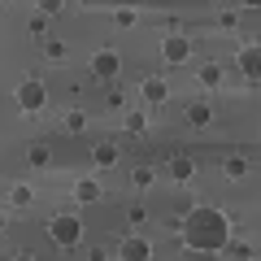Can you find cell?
<instances>
[{
	"instance_id": "1",
	"label": "cell",
	"mask_w": 261,
	"mask_h": 261,
	"mask_svg": "<svg viewBox=\"0 0 261 261\" xmlns=\"http://www.w3.org/2000/svg\"><path fill=\"white\" fill-rule=\"evenodd\" d=\"M183 248L196 252V257H214V252H222L226 244H231V218L222 214V209H192V214H183Z\"/></svg>"
},
{
	"instance_id": "2",
	"label": "cell",
	"mask_w": 261,
	"mask_h": 261,
	"mask_svg": "<svg viewBox=\"0 0 261 261\" xmlns=\"http://www.w3.org/2000/svg\"><path fill=\"white\" fill-rule=\"evenodd\" d=\"M48 240H53L57 248H74V244L83 240V222H79L74 214H57V218H48Z\"/></svg>"
},
{
	"instance_id": "3",
	"label": "cell",
	"mask_w": 261,
	"mask_h": 261,
	"mask_svg": "<svg viewBox=\"0 0 261 261\" xmlns=\"http://www.w3.org/2000/svg\"><path fill=\"white\" fill-rule=\"evenodd\" d=\"M13 100H18L22 113H39L48 105V87L39 83V79H22V83L13 87Z\"/></svg>"
},
{
	"instance_id": "4",
	"label": "cell",
	"mask_w": 261,
	"mask_h": 261,
	"mask_svg": "<svg viewBox=\"0 0 261 261\" xmlns=\"http://www.w3.org/2000/svg\"><path fill=\"white\" fill-rule=\"evenodd\" d=\"M87 70H92L96 79H118V74H122V53H113V48H100V53H92Z\"/></svg>"
},
{
	"instance_id": "5",
	"label": "cell",
	"mask_w": 261,
	"mask_h": 261,
	"mask_svg": "<svg viewBox=\"0 0 261 261\" xmlns=\"http://www.w3.org/2000/svg\"><path fill=\"white\" fill-rule=\"evenodd\" d=\"M235 65H240V74H244V79L261 83V44H244L240 53H235Z\"/></svg>"
},
{
	"instance_id": "6",
	"label": "cell",
	"mask_w": 261,
	"mask_h": 261,
	"mask_svg": "<svg viewBox=\"0 0 261 261\" xmlns=\"http://www.w3.org/2000/svg\"><path fill=\"white\" fill-rule=\"evenodd\" d=\"M161 57H166L170 65H183L187 57H192V39L178 35V31H174V35H166V39H161Z\"/></svg>"
},
{
	"instance_id": "7",
	"label": "cell",
	"mask_w": 261,
	"mask_h": 261,
	"mask_svg": "<svg viewBox=\"0 0 261 261\" xmlns=\"http://www.w3.org/2000/svg\"><path fill=\"white\" fill-rule=\"evenodd\" d=\"M148 257H152V244L144 235H126L118 244V261H148Z\"/></svg>"
},
{
	"instance_id": "8",
	"label": "cell",
	"mask_w": 261,
	"mask_h": 261,
	"mask_svg": "<svg viewBox=\"0 0 261 261\" xmlns=\"http://www.w3.org/2000/svg\"><path fill=\"white\" fill-rule=\"evenodd\" d=\"M166 170H170L174 183H192V178H196V157H192V152H174V157L166 161Z\"/></svg>"
},
{
	"instance_id": "9",
	"label": "cell",
	"mask_w": 261,
	"mask_h": 261,
	"mask_svg": "<svg viewBox=\"0 0 261 261\" xmlns=\"http://www.w3.org/2000/svg\"><path fill=\"white\" fill-rule=\"evenodd\" d=\"M187 122H192V126H209V122H214V109H209V100H187Z\"/></svg>"
},
{
	"instance_id": "10",
	"label": "cell",
	"mask_w": 261,
	"mask_h": 261,
	"mask_svg": "<svg viewBox=\"0 0 261 261\" xmlns=\"http://www.w3.org/2000/svg\"><path fill=\"white\" fill-rule=\"evenodd\" d=\"M74 196L83 200V205H96L105 192H100V183H96V178H79V183H74Z\"/></svg>"
},
{
	"instance_id": "11",
	"label": "cell",
	"mask_w": 261,
	"mask_h": 261,
	"mask_svg": "<svg viewBox=\"0 0 261 261\" xmlns=\"http://www.w3.org/2000/svg\"><path fill=\"white\" fill-rule=\"evenodd\" d=\"M166 96H170V83H166V79H144V100H148V105H161Z\"/></svg>"
},
{
	"instance_id": "12",
	"label": "cell",
	"mask_w": 261,
	"mask_h": 261,
	"mask_svg": "<svg viewBox=\"0 0 261 261\" xmlns=\"http://www.w3.org/2000/svg\"><path fill=\"white\" fill-rule=\"evenodd\" d=\"M92 161L100 170H109V166H118V148H113V144H96V152H92Z\"/></svg>"
},
{
	"instance_id": "13",
	"label": "cell",
	"mask_w": 261,
	"mask_h": 261,
	"mask_svg": "<svg viewBox=\"0 0 261 261\" xmlns=\"http://www.w3.org/2000/svg\"><path fill=\"white\" fill-rule=\"evenodd\" d=\"M196 79H200V87H222V65H214V61L200 65V74H196Z\"/></svg>"
},
{
	"instance_id": "14",
	"label": "cell",
	"mask_w": 261,
	"mask_h": 261,
	"mask_svg": "<svg viewBox=\"0 0 261 261\" xmlns=\"http://www.w3.org/2000/svg\"><path fill=\"white\" fill-rule=\"evenodd\" d=\"M222 174L226 178H244V174H248V161H244V157H222Z\"/></svg>"
},
{
	"instance_id": "15",
	"label": "cell",
	"mask_w": 261,
	"mask_h": 261,
	"mask_svg": "<svg viewBox=\"0 0 261 261\" xmlns=\"http://www.w3.org/2000/svg\"><path fill=\"white\" fill-rule=\"evenodd\" d=\"M152 178H157V174H152V166H135V170H130V183L140 187V192H144V187H152Z\"/></svg>"
},
{
	"instance_id": "16",
	"label": "cell",
	"mask_w": 261,
	"mask_h": 261,
	"mask_svg": "<svg viewBox=\"0 0 261 261\" xmlns=\"http://www.w3.org/2000/svg\"><path fill=\"white\" fill-rule=\"evenodd\" d=\"M9 200H13V205H31V200H35V192H31L27 183H13V187H9Z\"/></svg>"
},
{
	"instance_id": "17",
	"label": "cell",
	"mask_w": 261,
	"mask_h": 261,
	"mask_svg": "<svg viewBox=\"0 0 261 261\" xmlns=\"http://www.w3.org/2000/svg\"><path fill=\"white\" fill-rule=\"evenodd\" d=\"M83 126H87V118H83L79 109H74V113H65V130H70V135H79Z\"/></svg>"
},
{
	"instance_id": "18",
	"label": "cell",
	"mask_w": 261,
	"mask_h": 261,
	"mask_svg": "<svg viewBox=\"0 0 261 261\" xmlns=\"http://www.w3.org/2000/svg\"><path fill=\"white\" fill-rule=\"evenodd\" d=\"M144 126H148V118H144V113H126V130H130V135H140Z\"/></svg>"
},
{
	"instance_id": "19",
	"label": "cell",
	"mask_w": 261,
	"mask_h": 261,
	"mask_svg": "<svg viewBox=\"0 0 261 261\" xmlns=\"http://www.w3.org/2000/svg\"><path fill=\"white\" fill-rule=\"evenodd\" d=\"M27 161H31V166H48V148H44V144H35V148L27 152Z\"/></svg>"
},
{
	"instance_id": "20",
	"label": "cell",
	"mask_w": 261,
	"mask_h": 261,
	"mask_svg": "<svg viewBox=\"0 0 261 261\" xmlns=\"http://www.w3.org/2000/svg\"><path fill=\"white\" fill-rule=\"evenodd\" d=\"M135 18H140L135 9H118V13H113V22H118V27H135Z\"/></svg>"
},
{
	"instance_id": "21",
	"label": "cell",
	"mask_w": 261,
	"mask_h": 261,
	"mask_svg": "<svg viewBox=\"0 0 261 261\" xmlns=\"http://www.w3.org/2000/svg\"><path fill=\"white\" fill-rule=\"evenodd\" d=\"M44 53H48V61H65V44H57V39H48Z\"/></svg>"
},
{
	"instance_id": "22",
	"label": "cell",
	"mask_w": 261,
	"mask_h": 261,
	"mask_svg": "<svg viewBox=\"0 0 261 261\" xmlns=\"http://www.w3.org/2000/svg\"><path fill=\"white\" fill-rule=\"evenodd\" d=\"M9 261H35V257H31V252H18V257H9Z\"/></svg>"
}]
</instances>
